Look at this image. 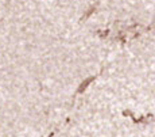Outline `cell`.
I'll return each instance as SVG.
<instances>
[{"label": "cell", "instance_id": "obj_1", "mask_svg": "<svg viewBox=\"0 0 155 137\" xmlns=\"http://www.w3.org/2000/svg\"><path fill=\"white\" fill-rule=\"evenodd\" d=\"M93 79H94L93 76H92V77H89V79H86L85 82H84V83H82V84H81V87L78 88V92H82V91H84L85 88L88 87V84H89V83H91V82H92V80H93Z\"/></svg>", "mask_w": 155, "mask_h": 137}]
</instances>
